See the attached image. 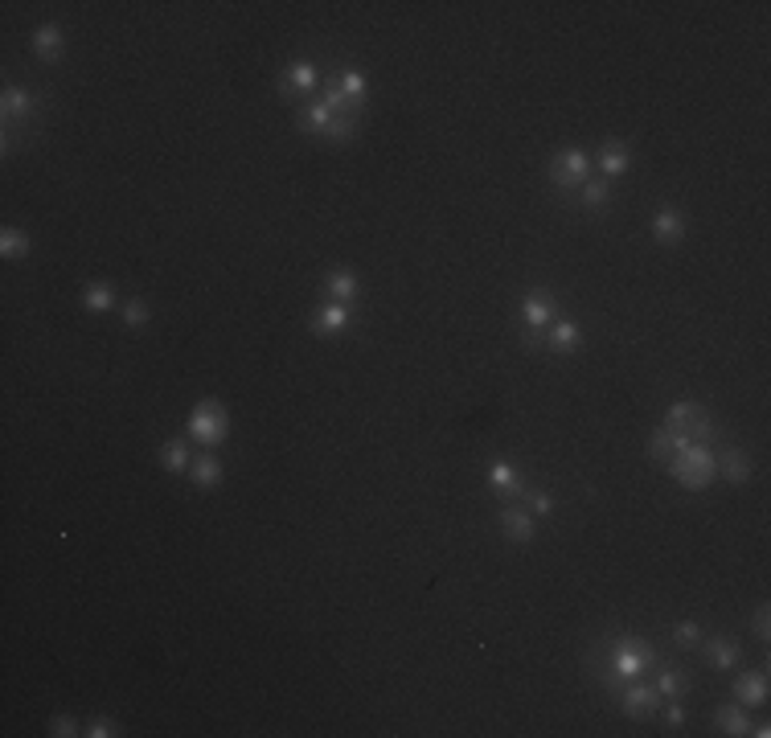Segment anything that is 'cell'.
Returning <instances> with one entry per match:
<instances>
[{
	"label": "cell",
	"instance_id": "12",
	"mask_svg": "<svg viewBox=\"0 0 771 738\" xmlns=\"http://www.w3.org/2000/svg\"><path fill=\"white\" fill-rule=\"evenodd\" d=\"M353 324V308L349 304H320L316 316H312V332L316 337H333V332L349 329Z\"/></svg>",
	"mask_w": 771,
	"mask_h": 738
},
{
	"label": "cell",
	"instance_id": "22",
	"mask_svg": "<svg viewBox=\"0 0 771 738\" xmlns=\"http://www.w3.org/2000/svg\"><path fill=\"white\" fill-rule=\"evenodd\" d=\"M685 444H693V439L677 435V431H669V427H656L653 435H648V455H653V460H661V463H669Z\"/></svg>",
	"mask_w": 771,
	"mask_h": 738
},
{
	"label": "cell",
	"instance_id": "13",
	"mask_svg": "<svg viewBox=\"0 0 771 738\" xmlns=\"http://www.w3.org/2000/svg\"><path fill=\"white\" fill-rule=\"evenodd\" d=\"M714 460H719V476H727L730 484H751L755 463H751V455H747L743 447H727V452L714 455Z\"/></svg>",
	"mask_w": 771,
	"mask_h": 738
},
{
	"label": "cell",
	"instance_id": "32",
	"mask_svg": "<svg viewBox=\"0 0 771 738\" xmlns=\"http://www.w3.org/2000/svg\"><path fill=\"white\" fill-rule=\"evenodd\" d=\"M119 316H124L127 329H140V324H148L152 312H148V304H144V300H124V304H119Z\"/></svg>",
	"mask_w": 771,
	"mask_h": 738
},
{
	"label": "cell",
	"instance_id": "11",
	"mask_svg": "<svg viewBox=\"0 0 771 738\" xmlns=\"http://www.w3.org/2000/svg\"><path fill=\"white\" fill-rule=\"evenodd\" d=\"M665 702V697L656 694V685H632V689H624L620 697V710L628 714V718H653V710Z\"/></svg>",
	"mask_w": 771,
	"mask_h": 738
},
{
	"label": "cell",
	"instance_id": "26",
	"mask_svg": "<svg viewBox=\"0 0 771 738\" xmlns=\"http://www.w3.org/2000/svg\"><path fill=\"white\" fill-rule=\"evenodd\" d=\"M656 694L665 697V702H673V697H682V694H690V685H693V677L690 673H677V668H661L656 673Z\"/></svg>",
	"mask_w": 771,
	"mask_h": 738
},
{
	"label": "cell",
	"instance_id": "17",
	"mask_svg": "<svg viewBox=\"0 0 771 738\" xmlns=\"http://www.w3.org/2000/svg\"><path fill=\"white\" fill-rule=\"evenodd\" d=\"M653 238L661 242V247H677V242L685 238V214L682 210H661V214L653 218Z\"/></svg>",
	"mask_w": 771,
	"mask_h": 738
},
{
	"label": "cell",
	"instance_id": "7",
	"mask_svg": "<svg viewBox=\"0 0 771 738\" xmlns=\"http://www.w3.org/2000/svg\"><path fill=\"white\" fill-rule=\"evenodd\" d=\"M554 312H559L554 292H546V287H533V292H525L522 321H525V329H530V332H546L550 324H554Z\"/></svg>",
	"mask_w": 771,
	"mask_h": 738
},
{
	"label": "cell",
	"instance_id": "33",
	"mask_svg": "<svg viewBox=\"0 0 771 738\" xmlns=\"http://www.w3.org/2000/svg\"><path fill=\"white\" fill-rule=\"evenodd\" d=\"M673 640L682 644V649H693V644H701V628L693 620H685V623H677L673 628Z\"/></svg>",
	"mask_w": 771,
	"mask_h": 738
},
{
	"label": "cell",
	"instance_id": "21",
	"mask_svg": "<svg viewBox=\"0 0 771 738\" xmlns=\"http://www.w3.org/2000/svg\"><path fill=\"white\" fill-rule=\"evenodd\" d=\"M222 460H218V455L213 452H205V455H197L193 463H189V481L197 484V489H218V484H222Z\"/></svg>",
	"mask_w": 771,
	"mask_h": 738
},
{
	"label": "cell",
	"instance_id": "35",
	"mask_svg": "<svg viewBox=\"0 0 771 738\" xmlns=\"http://www.w3.org/2000/svg\"><path fill=\"white\" fill-rule=\"evenodd\" d=\"M50 734L53 738H74V734H82V730L74 726V718H66V714H53V718H50Z\"/></svg>",
	"mask_w": 771,
	"mask_h": 738
},
{
	"label": "cell",
	"instance_id": "27",
	"mask_svg": "<svg viewBox=\"0 0 771 738\" xmlns=\"http://www.w3.org/2000/svg\"><path fill=\"white\" fill-rule=\"evenodd\" d=\"M82 304H87V312H111L119 300L111 284H87L82 287Z\"/></svg>",
	"mask_w": 771,
	"mask_h": 738
},
{
	"label": "cell",
	"instance_id": "8",
	"mask_svg": "<svg viewBox=\"0 0 771 738\" xmlns=\"http://www.w3.org/2000/svg\"><path fill=\"white\" fill-rule=\"evenodd\" d=\"M501 529H505V537H509V542H517V546H530L533 534H538L533 513L525 505H505V509H501Z\"/></svg>",
	"mask_w": 771,
	"mask_h": 738
},
{
	"label": "cell",
	"instance_id": "36",
	"mask_svg": "<svg viewBox=\"0 0 771 738\" xmlns=\"http://www.w3.org/2000/svg\"><path fill=\"white\" fill-rule=\"evenodd\" d=\"M751 628H755V636L767 644V636H771V612H767V607H759V612L751 615Z\"/></svg>",
	"mask_w": 771,
	"mask_h": 738
},
{
	"label": "cell",
	"instance_id": "18",
	"mask_svg": "<svg viewBox=\"0 0 771 738\" xmlns=\"http://www.w3.org/2000/svg\"><path fill=\"white\" fill-rule=\"evenodd\" d=\"M714 726H719V734L747 738L751 734V714H747V705H719L714 710Z\"/></svg>",
	"mask_w": 771,
	"mask_h": 738
},
{
	"label": "cell",
	"instance_id": "5",
	"mask_svg": "<svg viewBox=\"0 0 771 738\" xmlns=\"http://www.w3.org/2000/svg\"><path fill=\"white\" fill-rule=\"evenodd\" d=\"M550 185L562 189V193H578L583 189V181L591 177V156H587L583 148H567L559 152L554 161H550Z\"/></svg>",
	"mask_w": 771,
	"mask_h": 738
},
{
	"label": "cell",
	"instance_id": "4",
	"mask_svg": "<svg viewBox=\"0 0 771 738\" xmlns=\"http://www.w3.org/2000/svg\"><path fill=\"white\" fill-rule=\"evenodd\" d=\"M226 431H230V418H226L222 402H197V410L189 415V439H197L202 447H218L226 444Z\"/></svg>",
	"mask_w": 771,
	"mask_h": 738
},
{
	"label": "cell",
	"instance_id": "28",
	"mask_svg": "<svg viewBox=\"0 0 771 738\" xmlns=\"http://www.w3.org/2000/svg\"><path fill=\"white\" fill-rule=\"evenodd\" d=\"M29 250H33V242H29L25 230H17V226H5L0 230V255L5 258H25Z\"/></svg>",
	"mask_w": 771,
	"mask_h": 738
},
{
	"label": "cell",
	"instance_id": "19",
	"mask_svg": "<svg viewBox=\"0 0 771 738\" xmlns=\"http://www.w3.org/2000/svg\"><path fill=\"white\" fill-rule=\"evenodd\" d=\"M546 349L550 353H575V349H583V329L575 321H554L550 324Z\"/></svg>",
	"mask_w": 771,
	"mask_h": 738
},
{
	"label": "cell",
	"instance_id": "1",
	"mask_svg": "<svg viewBox=\"0 0 771 738\" xmlns=\"http://www.w3.org/2000/svg\"><path fill=\"white\" fill-rule=\"evenodd\" d=\"M669 476H673L682 489H710L714 484V476H719V460H714V452H710L706 444H685L682 452L669 460Z\"/></svg>",
	"mask_w": 771,
	"mask_h": 738
},
{
	"label": "cell",
	"instance_id": "14",
	"mask_svg": "<svg viewBox=\"0 0 771 738\" xmlns=\"http://www.w3.org/2000/svg\"><path fill=\"white\" fill-rule=\"evenodd\" d=\"M33 54L42 58V62H62V54H66V33H62V25H42L33 33Z\"/></svg>",
	"mask_w": 771,
	"mask_h": 738
},
{
	"label": "cell",
	"instance_id": "9",
	"mask_svg": "<svg viewBox=\"0 0 771 738\" xmlns=\"http://www.w3.org/2000/svg\"><path fill=\"white\" fill-rule=\"evenodd\" d=\"M316 87H320V70H316V62H308V58L284 66V74H279V95H287V98H292L296 90H316Z\"/></svg>",
	"mask_w": 771,
	"mask_h": 738
},
{
	"label": "cell",
	"instance_id": "25",
	"mask_svg": "<svg viewBox=\"0 0 771 738\" xmlns=\"http://www.w3.org/2000/svg\"><path fill=\"white\" fill-rule=\"evenodd\" d=\"M706 657L714 668H735L738 657H743V649H738V640H730V636H714V640H706Z\"/></svg>",
	"mask_w": 771,
	"mask_h": 738
},
{
	"label": "cell",
	"instance_id": "16",
	"mask_svg": "<svg viewBox=\"0 0 771 738\" xmlns=\"http://www.w3.org/2000/svg\"><path fill=\"white\" fill-rule=\"evenodd\" d=\"M735 697L738 705H747V710H755V705L767 702V673H738L735 677Z\"/></svg>",
	"mask_w": 771,
	"mask_h": 738
},
{
	"label": "cell",
	"instance_id": "23",
	"mask_svg": "<svg viewBox=\"0 0 771 738\" xmlns=\"http://www.w3.org/2000/svg\"><path fill=\"white\" fill-rule=\"evenodd\" d=\"M599 173H603V181L624 177V173H628V144H624V140H607V144H603Z\"/></svg>",
	"mask_w": 771,
	"mask_h": 738
},
{
	"label": "cell",
	"instance_id": "6",
	"mask_svg": "<svg viewBox=\"0 0 771 738\" xmlns=\"http://www.w3.org/2000/svg\"><path fill=\"white\" fill-rule=\"evenodd\" d=\"M665 427L677 431V435H685V439H693V444H706L710 431H714V418H710L693 398H682V402H673V406H669Z\"/></svg>",
	"mask_w": 771,
	"mask_h": 738
},
{
	"label": "cell",
	"instance_id": "20",
	"mask_svg": "<svg viewBox=\"0 0 771 738\" xmlns=\"http://www.w3.org/2000/svg\"><path fill=\"white\" fill-rule=\"evenodd\" d=\"M0 107H5V124H17V119H29L37 111V98H33V90L9 87L0 95Z\"/></svg>",
	"mask_w": 771,
	"mask_h": 738
},
{
	"label": "cell",
	"instance_id": "2",
	"mask_svg": "<svg viewBox=\"0 0 771 738\" xmlns=\"http://www.w3.org/2000/svg\"><path fill=\"white\" fill-rule=\"evenodd\" d=\"M300 127L312 135H324V140H353L357 127H362V116H345V111H333L324 103V98H312V103H304L300 111Z\"/></svg>",
	"mask_w": 771,
	"mask_h": 738
},
{
	"label": "cell",
	"instance_id": "15",
	"mask_svg": "<svg viewBox=\"0 0 771 738\" xmlns=\"http://www.w3.org/2000/svg\"><path fill=\"white\" fill-rule=\"evenodd\" d=\"M324 295H328V304H353L357 295H362V279H357V271L337 267L333 276H328Z\"/></svg>",
	"mask_w": 771,
	"mask_h": 738
},
{
	"label": "cell",
	"instance_id": "30",
	"mask_svg": "<svg viewBox=\"0 0 771 738\" xmlns=\"http://www.w3.org/2000/svg\"><path fill=\"white\" fill-rule=\"evenodd\" d=\"M578 193H583V201L591 205V210H603V205H607V193H612V181H603V177H587Z\"/></svg>",
	"mask_w": 771,
	"mask_h": 738
},
{
	"label": "cell",
	"instance_id": "29",
	"mask_svg": "<svg viewBox=\"0 0 771 738\" xmlns=\"http://www.w3.org/2000/svg\"><path fill=\"white\" fill-rule=\"evenodd\" d=\"M337 87L341 95L349 98V103H357V107H365V74L353 70V66H345V70L337 74Z\"/></svg>",
	"mask_w": 771,
	"mask_h": 738
},
{
	"label": "cell",
	"instance_id": "24",
	"mask_svg": "<svg viewBox=\"0 0 771 738\" xmlns=\"http://www.w3.org/2000/svg\"><path fill=\"white\" fill-rule=\"evenodd\" d=\"M193 455H189V439H169V444L160 447V468L173 472V476H185Z\"/></svg>",
	"mask_w": 771,
	"mask_h": 738
},
{
	"label": "cell",
	"instance_id": "10",
	"mask_svg": "<svg viewBox=\"0 0 771 738\" xmlns=\"http://www.w3.org/2000/svg\"><path fill=\"white\" fill-rule=\"evenodd\" d=\"M488 484H493L497 492H505V497H517V500L530 492V489H525V476L517 472L513 460H493V463H488Z\"/></svg>",
	"mask_w": 771,
	"mask_h": 738
},
{
	"label": "cell",
	"instance_id": "31",
	"mask_svg": "<svg viewBox=\"0 0 771 738\" xmlns=\"http://www.w3.org/2000/svg\"><path fill=\"white\" fill-rule=\"evenodd\" d=\"M522 500H525V509H530L533 517H550L554 509H559V497H554V492H541V489L538 492H525Z\"/></svg>",
	"mask_w": 771,
	"mask_h": 738
},
{
	"label": "cell",
	"instance_id": "37",
	"mask_svg": "<svg viewBox=\"0 0 771 738\" xmlns=\"http://www.w3.org/2000/svg\"><path fill=\"white\" fill-rule=\"evenodd\" d=\"M665 722H669V726H685V705L677 702V697H673V702H669V710H665Z\"/></svg>",
	"mask_w": 771,
	"mask_h": 738
},
{
	"label": "cell",
	"instance_id": "34",
	"mask_svg": "<svg viewBox=\"0 0 771 738\" xmlns=\"http://www.w3.org/2000/svg\"><path fill=\"white\" fill-rule=\"evenodd\" d=\"M82 734L87 738H111V734H119V726L111 718H90L87 726H82Z\"/></svg>",
	"mask_w": 771,
	"mask_h": 738
},
{
	"label": "cell",
	"instance_id": "3",
	"mask_svg": "<svg viewBox=\"0 0 771 738\" xmlns=\"http://www.w3.org/2000/svg\"><path fill=\"white\" fill-rule=\"evenodd\" d=\"M656 665V649L636 636H624L612 652H607V685H620V681H636L640 673Z\"/></svg>",
	"mask_w": 771,
	"mask_h": 738
}]
</instances>
